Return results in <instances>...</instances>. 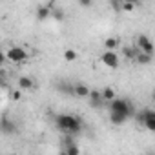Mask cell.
Here are the masks:
<instances>
[{"label": "cell", "mask_w": 155, "mask_h": 155, "mask_svg": "<svg viewBox=\"0 0 155 155\" xmlns=\"http://www.w3.org/2000/svg\"><path fill=\"white\" fill-rule=\"evenodd\" d=\"M57 128L68 135H77L81 130H82V124L81 120L73 117V115H58L57 117Z\"/></svg>", "instance_id": "cell-1"}, {"label": "cell", "mask_w": 155, "mask_h": 155, "mask_svg": "<svg viewBox=\"0 0 155 155\" xmlns=\"http://www.w3.org/2000/svg\"><path fill=\"white\" fill-rule=\"evenodd\" d=\"M110 111H117V113H124L128 117H131L135 111H133V106H130L128 101H122V99H113L110 102Z\"/></svg>", "instance_id": "cell-2"}, {"label": "cell", "mask_w": 155, "mask_h": 155, "mask_svg": "<svg viewBox=\"0 0 155 155\" xmlns=\"http://www.w3.org/2000/svg\"><path fill=\"white\" fill-rule=\"evenodd\" d=\"M6 57L11 60V62H24L26 58H28V51L24 49V48H18V46H13V48H9L8 49V53H6Z\"/></svg>", "instance_id": "cell-3"}, {"label": "cell", "mask_w": 155, "mask_h": 155, "mask_svg": "<svg viewBox=\"0 0 155 155\" xmlns=\"http://www.w3.org/2000/svg\"><path fill=\"white\" fill-rule=\"evenodd\" d=\"M101 60H102V64L108 66V68H117V66H119V55H117L115 49H106V51L102 53Z\"/></svg>", "instance_id": "cell-4"}, {"label": "cell", "mask_w": 155, "mask_h": 155, "mask_svg": "<svg viewBox=\"0 0 155 155\" xmlns=\"http://www.w3.org/2000/svg\"><path fill=\"white\" fill-rule=\"evenodd\" d=\"M137 48H139L140 51H144V53H150V55H153V51H155L151 40H150L146 35H139V37H137Z\"/></svg>", "instance_id": "cell-5"}, {"label": "cell", "mask_w": 155, "mask_h": 155, "mask_svg": "<svg viewBox=\"0 0 155 155\" xmlns=\"http://www.w3.org/2000/svg\"><path fill=\"white\" fill-rule=\"evenodd\" d=\"M88 99H90V102H91L93 108H101L102 102H104V99H102V91H97V90H91V93H90Z\"/></svg>", "instance_id": "cell-6"}, {"label": "cell", "mask_w": 155, "mask_h": 155, "mask_svg": "<svg viewBox=\"0 0 155 155\" xmlns=\"http://www.w3.org/2000/svg\"><path fill=\"white\" fill-rule=\"evenodd\" d=\"M90 93H91V90H90L88 86H84V84H77V86H75V97H79V99H88Z\"/></svg>", "instance_id": "cell-7"}, {"label": "cell", "mask_w": 155, "mask_h": 155, "mask_svg": "<svg viewBox=\"0 0 155 155\" xmlns=\"http://www.w3.org/2000/svg\"><path fill=\"white\" fill-rule=\"evenodd\" d=\"M130 117L128 115H124V113H117V111H110V120H111V124H115V126H119V124H122V122H126Z\"/></svg>", "instance_id": "cell-8"}, {"label": "cell", "mask_w": 155, "mask_h": 155, "mask_svg": "<svg viewBox=\"0 0 155 155\" xmlns=\"http://www.w3.org/2000/svg\"><path fill=\"white\" fill-rule=\"evenodd\" d=\"M49 15H51V8H48V6H38L37 8V18L38 20H46Z\"/></svg>", "instance_id": "cell-9"}, {"label": "cell", "mask_w": 155, "mask_h": 155, "mask_svg": "<svg viewBox=\"0 0 155 155\" xmlns=\"http://www.w3.org/2000/svg\"><path fill=\"white\" fill-rule=\"evenodd\" d=\"M104 46H106V49H117V48L120 46V38H117V37H110V38L104 40Z\"/></svg>", "instance_id": "cell-10"}, {"label": "cell", "mask_w": 155, "mask_h": 155, "mask_svg": "<svg viewBox=\"0 0 155 155\" xmlns=\"http://www.w3.org/2000/svg\"><path fill=\"white\" fill-rule=\"evenodd\" d=\"M137 53H139V48H131V46H124L122 48V55L126 58H135Z\"/></svg>", "instance_id": "cell-11"}, {"label": "cell", "mask_w": 155, "mask_h": 155, "mask_svg": "<svg viewBox=\"0 0 155 155\" xmlns=\"http://www.w3.org/2000/svg\"><path fill=\"white\" fill-rule=\"evenodd\" d=\"M135 60H137L139 64H150V62H151V55H150V53H144V51H140V49H139V53H137Z\"/></svg>", "instance_id": "cell-12"}, {"label": "cell", "mask_w": 155, "mask_h": 155, "mask_svg": "<svg viewBox=\"0 0 155 155\" xmlns=\"http://www.w3.org/2000/svg\"><path fill=\"white\" fill-rule=\"evenodd\" d=\"M102 99H104V102H111L113 99H117L115 90H113V88H104V90H102Z\"/></svg>", "instance_id": "cell-13"}, {"label": "cell", "mask_w": 155, "mask_h": 155, "mask_svg": "<svg viewBox=\"0 0 155 155\" xmlns=\"http://www.w3.org/2000/svg\"><path fill=\"white\" fill-rule=\"evenodd\" d=\"M18 86L22 90H31L33 88V81L29 79V77H20V79H18Z\"/></svg>", "instance_id": "cell-14"}, {"label": "cell", "mask_w": 155, "mask_h": 155, "mask_svg": "<svg viewBox=\"0 0 155 155\" xmlns=\"http://www.w3.org/2000/svg\"><path fill=\"white\" fill-rule=\"evenodd\" d=\"M58 90H60L62 93H66V95H75V86H69L68 82H62V84L58 86Z\"/></svg>", "instance_id": "cell-15"}, {"label": "cell", "mask_w": 155, "mask_h": 155, "mask_svg": "<svg viewBox=\"0 0 155 155\" xmlns=\"http://www.w3.org/2000/svg\"><path fill=\"white\" fill-rule=\"evenodd\" d=\"M13 130H15V128H13V124L4 117V119H2V131H4V133H11Z\"/></svg>", "instance_id": "cell-16"}, {"label": "cell", "mask_w": 155, "mask_h": 155, "mask_svg": "<svg viewBox=\"0 0 155 155\" xmlns=\"http://www.w3.org/2000/svg\"><path fill=\"white\" fill-rule=\"evenodd\" d=\"M120 9H122V11H126V13H131V11L135 9V2H126V0H124L122 6H120Z\"/></svg>", "instance_id": "cell-17"}, {"label": "cell", "mask_w": 155, "mask_h": 155, "mask_svg": "<svg viewBox=\"0 0 155 155\" xmlns=\"http://www.w3.org/2000/svg\"><path fill=\"white\" fill-rule=\"evenodd\" d=\"M64 58H66L68 62L75 60V58H77V51H75V49H66V51H64Z\"/></svg>", "instance_id": "cell-18"}, {"label": "cell", "mask_w": 155, "mask_h": 155, "mask_svg": "<svg viewBox=\"0 0 155 155\" xmlns=\"http://www.w3.org/2000/svg\"><path fill=\"white\" fill-rule=\"evenodd\" d=\"M79 151H81V150L77 148L75 144H69V146L66 148V153H68V155H77V153H79Z\"/></svg>", "instance_id": "cell-19"}, {"label": "cell", "mask_w": 155, "mask_h": 155, "mask_svg": "<svg viewBox=\"0 0 155 155\" xmlns=\"http://www.w3.org/2000/svg\"><path fill=\"white\" fill-rule=\"evenodd\" d=\"M53 17H55L57 20H62V18H64V13H62L60 9H55V11H53Z\"/></svg>", "instance_id": "cell-20"}, {"label": "cell", "mask_w": 155, "mask_h": 155, "mask_svg": "<svg viewBox=\"0 0 155 155\" xmlns=\"http://www.w3.org/2000/svg\"><path fill=\"white\" fill-rule=\"evenodd\" d=\"M79 4H81L82 8H90V6H91V0H79Z\"/></svg>", "instance_id": "cell-21"}, {"label": "cell", "mask_w": 155, "mask_h": 155, "mask_svg": "<svg viewBox=\"0 0 155 155\" xmlns=\"http://www.w3.org/2000/svg\"><path fill=\"white\" fill-rule=\"evenodd\" d=\"M13 99H15V101H20V99H22V93H20V91H13Z\"/></svg>", "instance_id": "cell-22"}, {"label": "cell", "mask_w": 155, "mask_h": 155, "mask_svg": "<svg viewBox=\"0 0 155 155\" xmlns=\"http://www.w3.org/2000/svg\"><path fill=\"white\" fill-rule=\"evenodd\" d=\"M126 2H137V0H126Z\"/></svg>", "instance_id": "cell-23"}, {"label": "cell", "mask_w": 155, "mask_h": 155, "mask_svg": "<svg viewBox=\"0 0 155 155\" xmlns=\"http://www.w3.org/2000/svg\"><path fill=\"white\" fill-rule=\"evenodd\" d=\"M153 99H155V90H153Z\"/></svg>", "instance_id": "cell-24"}]
</instances>
